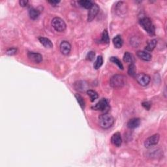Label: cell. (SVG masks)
Masks as SVG:
<instances>
[{"label": "cell", "instance_id": "6da1fadb", "mask_svg": "<svg viewBox=\"0 0 167 167\" xmlns=\"http://www.w3.org/2000/svg\"><path fill=\"white\" fill-rule=\"evenodd\" d=\"M114 117L108 113H105L99 117V124L100 127L104 129L111 127L114 124Z\"/></svg>", "mask_w": 167, "mask_h": 167}, {"label": "cell", "instance_id": "7a4b0ae2", "mask_svg": "<svg viewBox=\"0 0 167 167\" xmlns=\"http://www.w3.org/2000/svg\"><path fill=\"white\" fill-rule=\"evenodd\" d=\"M139 22L141 25V26L144 28V30L146 31L148 34H150V35H155V28L150 18L148 17H143L140 19Z\"/></svg>", "mask_w": 167, "mask_h": 167}, {"label": "cell", "instance_id": "3957f363", "mask_svg": "<svg viewBox=\"0 0 167 167\" xmlns=\"http://www.w3.org/2000/svg\"><path fill=\"white\" fill-rule=\"evenodd\" d=\"M127 83V78L122 74H115L110 78V84L113 88H121Z\"/></svg>", "mask_w": 167, "mask_h": 167}, {"label": "cell", "instance_id": "277c9868", "mask_svg": "<svg viewBox=\"0 0 167 167\" xmlns=\"http://www.w3.org/2000/svg\"><path fill=\"white\" fill-rule=\"evenodd\" d=\"M52 25L53 29L58 32H63L66 29V24L64 20L61 19V18H53L52 21Z\"/></svg>", "mask_w": 167, "mask_h": 167}, {"label": "cell", "instance_id": "5b68a950", "mask_svg": "<svg viewBox=\"0 0 167 167\" xmlns=\"http://www.w3.org/2000/svg\"><path fill=\"white\" fill-rule=\"evenodd\" d=\"M160 136L159 134H155L152 135V136L147 138V139L145 140L144 142V146L146 148H152L158 144L159 141Z\"/></svg>", "mask_w": 167, "mask_h": 167}, {"label": "cell", "instance_id": "8992f818", "mask_svg": "<svg viewBox=\"0 0 167 167\" xmlns=\"http://www.w3.org/2000/svg\"><path fill=\"white\" fill-rule=\"evenodd\" d=\"M135 77H136V80L138 83L142 86H147L151 80V78L149 75L145 73H139L137 74Z\"/></svg>", "mask_w": 167, "mask_h": 167}, {"label": "cell", "instance_id": "52a82bcc", "mask_svg": "<svg viewBox=\"0 0 167 167\" xmlns=\"http://www.w3.org/2000/svg\"><path fill=\"white\" fill-rule=\"evenodd\" d=\"M93 110H100V111H106L109 109V103L108 100L106 99L103 98L97 103L95 106L92 107Z\"/></svg>", "mask_w": 167, "mask_h": 167}, {"label": "cell", "instance_id": "ba28073f", "mask_svg": "<svg viewBox=\"0 0 167 167\" xmlns=\"http://www.w3.org/2000/svg\"><path fill=\"white\" fill-rule=\"evenodd\" d=\"M99 11V6L95 4H93L92 7L89 9V12H88V16H87V21L91 22L94 18H95L96 16L98 14Z\"/></svg>", "mask_w": 167, "mask_h": 167}, {"label": "cell", "instance_id": "9c48e42d", "mask_svg": "<svg viewBox=\"0 0 167 167\" xmlns=\"http://www.w3.org/2000/svg\"><path fill=\"white\" fill-rule=\"evenodd\" d=\"M27 57L30 61L35 64H39L43 61V56L39 53L30 52L27 53Z\"/></svg>", "mask_w": 167, "mask_h": 167}, {"label": "cell", "instance_id": "30bf717a", "mask_svg": "<svg viewBox=\"0 0 167 167\" xmlns=\"http://www.w3.org/2000/svg\"><path fill=\"white\" fill-rule=\"evenodd\" d=\"M59 48H60V51L61 53H63L64 55L67 56L69 54V53L71 52V44L69 43L68 41H66V40H64L62 41L60 44V46H59Z\"/></svg>", "mask_w": 167, "mask_h": 167}, {"label": "cell", "instance_id": "8fae6325", "mask_svg": "<svg viewBox=\"0 0 167 167\" xmlns=\"http://www.w3.org/2000/svg\"><path fill=\"white\" fill-rule=\"evenodd\" d=\"M74 88L75 90L80 92H84L85 91L88 90V85L86 82L80 80L74 83Z\"/></svg>", "mask_w": 167, "mask_h": 167}, {"label": "cell", "instance_id": "7c38bea8", "mask_svg": "<svg viewBox=\"0 0 167 167\" xmlns=\"http://www.w3.org/2000/svg\"><path fill=\"white\" fill-rule=\"evenodd\" d=\"M111 142L116 146H120L122 143V138L121 134L118 132V133H116L113 134L111 137Z\"/></svg>", "mask_w": 167, "mask_h": 167}, {"label": "cell", "instance_id": "4fadbf2b", "mask_svg": "<svg viewBox=\"0 0 167 167\" xmlns=\"http://www.w3.org/2000/svg\"><path fill=\"white\" fill-rule=\"evenodd\" d=\"M137 55L138 58L144 61H149L152 60V56L150 53L146 51H141V50H140V51L137 52Z\"/></svg>", "mask_w": 167, "mask_h": 167}, {"label": "cell", "instance_id": "5bb4252c", "mask_svg": "<svg viewBox=\"0 0 167 167\" xmlns=\"http://www.w3.org/2000/svg\"><path fill=\"white\" fill-rule=\"evenodd\" d=\"M126 4L124 2H118L117 4L116 5V12L118 13L119 14H121L125 13L126 11H127V6Z\"/></svg>", "mask_w": 167, "mask_h": 167}, {"label": "cell", "instance_id": "9a60e30c", "mask_svg": "<svg viewBox=\"0 0 167 167\" xmlns=\"http://www.w3.org/2000/svg\"><path fill=\"white\" fill-rule=\"evenodd\" d=\"M140 120L139 118H132L127 123V127L131 129H136L140 125Z\"/></svg>", "mask_w": 167, "mask_h": 167}, {"label": "cell", "instance_id": "2e32d148", "mask_svg": "<svg viewBox=\"0 0 167 167\" xmlns=\"http://www.w3.org/2000/svg\"><path fill=\"white\" fill-rule=\"evenodd\" d=\"M40 14V11L38 9L36 8H31L29 11V15L31 19L36 20L38 18Z\"/></svg>", "mask_w": 167, "mask_h": 167}, {"label": "cell", "instance_id": "e0dca14e", "mask_svg": "<svg viewBox=\"0 0 167 167\" xmlns=\"http://www.w3.org/2000/svg\"><path fill=\"white\" fill-rule=\"evenodd\" d=\"M39 40L40 43L46 48H52L53 47V44L49 39L46 37H39Z\"/></svg>", "mask_w": 167, "mask_h": 167}, {"label": "cell", "instance_id": "ac0fdd59", "mask_svg": "<svg viewBox=\"0 0 167 167\" xmlns=\"http://www.w3.org/2000/svg\"><path fill=\"white\" fill-rule=\"evenodd\" d=\"M113 44L116 48H120L123 45V40L120 35H116L112 40Z\"/></svg>", "mask_w": 167, "mask_h": 167}, {"label": "cell", "instance_id": "d6986e66", "mask_svg": "<svg viewBox=\"0 0 167 167\" xmlns=\"http://www.w3.org/2000/svg\"><path fill=\"white\" fill-rule=\"evenodd\" d=\"M157 40L155 39H153L152 40H150L147 43V45L146 46V48H145V50H146V52H151L153 50V49L155 48V46L157 45Z\"/></svg>", "mask_w": 167, "mask_h": 167}, {"label": "cell", "instance_id": "ffe728a7", "mask_svg": "<svg viewBox=\"0 0 167 167\" xmlns=\"http://www.w3.org/2000/svg\"><path fill=\"white\" fill-rule=\"evenodd\" d=\"M78 4H79L81 7H82L85 9H90L93 4V3L91 1H87V0H82V1H78Z\"/></svg>", "mask_w": 167, "mask_h": 167}, {"label": "cell", "instance_id": "44dd1931", "mask_svg": "<svg viewBox=\"0 0 167 167\" xmlns=\"http://www.w3.org/2000/svg\"><path fill=\"white\" fill-rule=\"evenodd\" d=\"M87 94L90 97V100L91 102L95 101V100L98 98L99 95L96 91H93V90H88L87 91Z\"/></svg>", "mask_w": 167, "mask_h": 167}, {"label": "cell", "instance_id": "7402d4cb", "mask_svg": "<svg viewBox=\"0 0 167 167\" xmlns=\"http://www.w3.org/2000/svg\"><path fill=\"white\" fill-rule=\"evenodd\" d=\"M103 64V59L101 56H99L97 58L96 60L94 63L93 67L95 69H99L100 67H101L102 65Z\"/></svg>", "mask_w": 167, "mask_h": 167}, {"label": "cell", "instance_id": "603a6c76", "mask_svg": "<svg viewBox=\"0 0 167 167\" xmlns=\"http://www.w3.org/2000/svg\"><path fill=\"white\" fill-rule=\"evenodd\" d=\"M101 42L104 44H108L110 42V38L109 35L108 33L107 30H104L103 34H102V37H101Z\"/></svg>", "mask_w": 167, "mask_h": 167}, {"label": "cell", "instance_id": "cb8c5ba5", "mask_svg": "<svg viewBox=\"0 0 167 167\" xmlns=\"http://www.w3.org/2000/svg\"><path fill=\"white\" fill-rule=\"evenodd\" d=\"M75 97H76V99L77 100V102L79 104V105L80 106V107L82 108V109H84L85 108V101L84 99L82 98L79 94H75Z\"/></svg>", "mask_w": 167, "mask_h": 167}, {"label": "cell", "instance_id": "d4e9b609", "mask_svg": "<svg viewBox=\"0 0 167 167\" xmlns=\"http://www.w3.org/2000/svg\"><path fill=\"white\" fill-rule=\"evenodd\" d=\"M133 56H132L130 53L127 52L124 53V61L128 64H132L133 63Z\"/></svg>", "mask_w": 167, "mask_h": 167}, {"label": "cell", "instance_id": "484cf974", "mask_svg": "<svg viewBox=\"0 0 167 167\" xmlns=\"http://www.w3.org/2000/svg\"><path fill=\"white\" fill-rule=\"evenodd\" d=\"M128 73L131 77L136 76V67H135V65H134V64H133V63L129 65V67L128 69Z\"/></svg>", "mask_w": 167, "mask_h": 167}, {"label": "cell", "instance_id": "4316f807", "mask_svg": "<svg viewBox=\"0 0 167 167\" xmlns=\"http://www.w3.org/2000/svg\"><path fill=\"white\" fill-rule=\"evenodd\" d=\"M110 61H112V63H114V64L117 65L118 66V67L119 69H121V70L124 69V66H123L121 62L120 61V60H119V59H118L116 57H111L110 59Z\"/></svg>", "mask_w": 167, "mask_h": 167}, {"label": "cell", "instance_id": "83f0119b", "mask_svg": "<svg viewBox=\"0 0 167 167\" xmlns=\"http://www.w3.org/2000/svg\"><path fill=\"white\" fill-rule=\"evenodd\" d=\"M95 56V53L93 51H90L87 53L86 56V59L89 61H93Z\"/></svg>", "mask_w": 167, "mask_h": 167}, {"label": "cell", "instance_id": "f1b7e54d", "mask_svg": "<svg viewBox=\"0 0 167 167\" xmlns=\"http://www.w3.org/2000/svg\"><path fill=\"white\" fill-rule=\"evenodd\" d=\"M17 49L15 48H9L7 50V51H6V53H7V54L9 55V56L14 55V54H16V53H17Z\"/></svg>", "mask_w": 167, "mask_h": 167}, {"label": "cell", "instance_id": "f546056e", "mask_svg": "<svg viewBox=\"0 0 167 167\" xmlns=\"http://www.w3.org/2000/svg\"><path fill=\"white\" fill-rule=\"evenodd\" d=\"M142 105L144 108H145L147 110H149L151 108V103L150 102H147V101L144 102V103H142Z\"/></svg>", "mask_w": 167, "mask_h": 167}, {"label": "cell", "instance_id": "4dcf8cb0", "mask_svg": "<svg viewBox=\"0 0 167 167\" xmlns=\"http://www.w3.org/2000/svg\"><path fill=\"white\" fill-rule=\"evenodd\" d=\"M19 4H20V6L24 7H26V6L27 5L28 1H27V0H20V1H19Z\"/></svg>", "mask_w": 167, "mask_h": 167}, {"label": "cell", "instance_id": "1f68e13d", "mask_svg": "<svg viewBox=\"0 0 167 167\" xmlns=\"http://www.w3.org/2000/svg\"><path fill=\"white\" fill-rule=\"evenodd\" d=\"M60 2L59 1H48V3H50V4H52V5H57Z\"/></svg>", "mask_w": 167, "mask_h": 167}]
</instances>
